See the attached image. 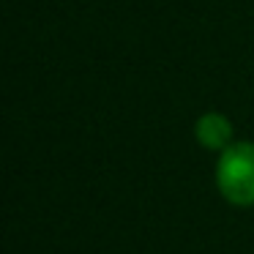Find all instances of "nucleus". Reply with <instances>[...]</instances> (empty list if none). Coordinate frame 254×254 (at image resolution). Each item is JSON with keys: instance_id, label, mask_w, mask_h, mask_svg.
Listing matches in <instances>:
<instances>
[{"instance_id": "obj_1", "label": "nucleus", "mask_w": 254, "mask_h": 254, "mask_svg": "<svg viewBox=\"0 0 254 254\" xmlns=\"http://www.w3.org/2000/svg\"><path fill=\"white\" fill-rule=\"evenodd\" d=\"M216 189L235 208L254 205V142L235 139L216 161Z\"/></svg>"}, {"instance_id": "obj_2", "label": "nucleus", "mask_w": 254, "mask_h": 254, "mask_svg": "<svg viewBox=\"0 0 254 254\" xmlns=\"http://www.w3.org/2000/svg\"><path fill=\"white\" fill-rule=\"evenodd\" d=\"M194 137H197V142L205 150L221 153L224 148H230L235 142V126H232V121L224 112L210 110V112L197 118V123H194Z\"/></svg>"}]
</instances>
